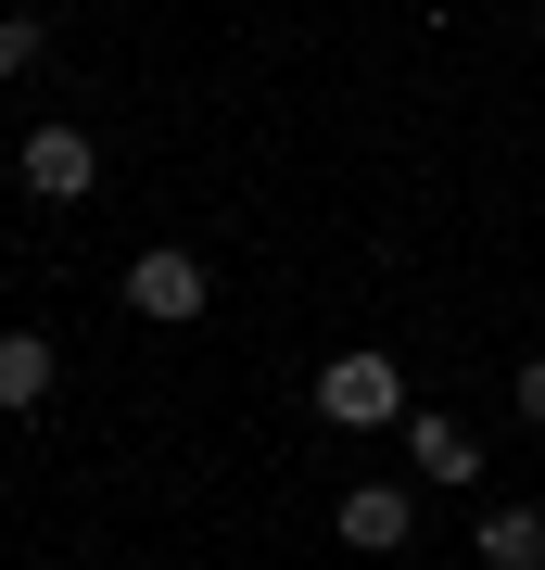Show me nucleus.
Here are the masks:
<instances>
[{"label":"nucleus","instance_id":"obj_3","mask_svg":"<svg viewBox=\"0 0 545 570\" xmlns=\"http://www.w3.org/2000/svg\"><path fill=\"white\" fill-rule=\"evenodd\" d=\"M13 178L26 190H39V204H89V178H101V140H89V127H26V153H13Z\"/></svg>","mask_w":545,"mask_h":570},{"label":"nucleus","instance_id":"obj_5","mask_svg":"<svg viewBox=\"0 0 545 570\" xmlns=\"http://www.w3.org/2000/svg\"><path fill=\"white\" fill-rule=\"evenodd\" d=\"M406 532H419V494L406 482H343V546L356 558H393Z\"/></svg>","mask_w":545,"mask_h":570},{"label":"nucleus","instance_id":"obj_4","mask_svg":"<svg viewBox=\"0 0 545 570\" xmlns=\"http://www.w3.org/2000/svg\"><path fill=\"white\" fill-rule=\"evenodd\" d=\"M406 456H419V482H445V494L483 482V431L445 419V406H406Z\"/></svg>","mask_w":545,"mask_h":570},{"label":"nucleus","instance_id":"obj_6","mask_svg":"<svg viewBox=\"0 0 545 570\" xmlns=\"http://www.w3.org/2000/svg\"><path fill=\"white\" fill-rule=\"evenodd\" d=\"M51 406V343L39 330H0V419H39Z\"/></svg>","mask_w":545,"mask_h":570},{"label":"nucleus","instance_id":"obj_2","mask_svg":"<svg viewBox=\"0 0 545 570\" xmlns=\"http://www.w3.org/2000/svg\"><path fill=\"white\" fill-rule=\"evenodd\" d=\"M127 305H140L153 330H191L203 305H216V279H203V254H178V242H153V254H127Z\"/></svg>","mask_w":545,"mask_h":570},{"label":"nucleus","instance_id":"obj_7","mask_svg":"<svg viewBox=\"0 0 545 570\" xmlns=\"http://www.w3.org/2000/svg\"><path fill=\"white\" fill-rule=\"evenodd\" d=\"M483 570H545V508H483Z\"/></svg>","mask_w":545,"mask_h":570},{"label":"nucleus","instance_id":"obj_9","mask_svg":"<svg viewBox=\"0 0 545 570\" xmlns=\"http://www.w3.org/2000/svg\"><path fill=\"white\" fill-rule=\"evenodd\" d=\"M507 406H520V419L545 431V355H520V381H507Z\"/></svg>","mask_w":545,"mask_h":570},{"label":"nucleus","instance_id":"obj_8","mask_svg":"<svg viewBox=\"0 0 545 570\" xmlns=\"http://www.w3.org/2000/svg\"><path fill=\"white\" fill-rule=\"evenodd\" d=\"M39 51H51V26H39V13H0V77H26Z\"/></svg>","mask_w":545,"mask_h":570},{"label":"nucleus","instance_id":"obj_1","mask_svg":"<svg viewBox=\"0 0 545 570\" xmlns=\"http://www.w3.org/2000/svg\"><path fill=\"white\" fill-rule=\"evenodd\" d=\"M318 419H330V431H406V367L368 355V343L330 355V367H318Z\"/></svg>","mask_w":545,"mask_h":570}]
</instances>
